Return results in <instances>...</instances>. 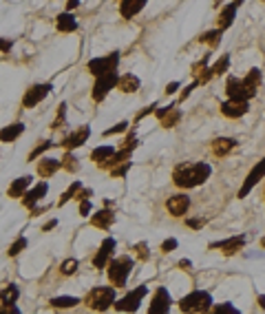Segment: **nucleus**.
<instances>
[{
	"instance_id": "nucleus-29",
	"label": "nucleus",
	"mask_w": 265,
	"mask_h": 314,
	"mask_svg": "<svg viewBox=\"0 0 265 314\" xmlns=\"http://www.w3.org/2000/svg\"><path fill=\"white\" fill-rule=\"evenodd\" d=\"M113 153H115V146H99V148H95V150L91 153V160L95 162L99 168H102V166L110 160V157H113Z\"/></svg>"
},
{
	"instance_id": "nucleus-13",
	"label": "nucleus",
	"mask_w": 265,
	"mask_h": 314,
	"mask_svg": "<svg viewBox=\"0 0 265 314\" xmlns=\"http://www.w3.org/2000/svg\"><path fill=\"white\" fill-rule=\"evenodd\" d=\"M225 93H228L230 100H243V102H247L250 100V95H247V89L245 84H243V80H239V77L230 75L228 82H225Z\"/></svg>"
},
{
	"instance_id": "nucleus-16",
	"label": "nucleus",
	"mask_w": 265,
	"mask_h": 314,
	"mask_svg": "<svg viewBox=\"0 0 265 314\" xmlns=\"http://www.w3.org/2000/svg\"><path fill=\"white\" fill-rule=\"evenodd\" d=\"M113 250H115V239L113 237H106L102 241V246H99V250H97V255L93 257V266L97 268H106V263L110 261V255H113Z\"/></svg>"
},
{
	"instance_id": "nucleus-17",
	"label": "nucleus",
	"mask_w": 265,
	"mask_h": 314,
	"mask_svg": "<svg viewBox=\"0 0 265 314\" xmlns=\"http://www.w3.org/2000/svg\"><path fill=\"white\" fill-rule=\"evenodd\" d=\"M47 190H49V184L47 182H40L38 186H33L31 190H27L25 195H22V206L25 208H36V204L38 201H42V197L47 195Z\"/></svg>"
},
{
	"instance_id": "nucleus-11",
	"label": "nucleus",
	"mask_w": 265,
	"mask_h": 314,
	"mask_svg": "<svg viewBox=\"0 0 265 314\" xmlns=\"http://www.w3.org/2000/svg\"><path fill=\"white\" fill-rule=\"evenodd\" d=\"M243 246H245V237L243 234H234V237L230 239H223V241H212L210 244V248H219L223 255H234V252H239Z\"/></svg>"
},
{
	"instance_id": "nucleus-19",
	"label": "nucleus",
	"mask_w": 265,
	"mask_h": 314,
	"mask_svg": "<svg viewBox=\"0 0 265 314\" xmlns=\"http://www.w3.org/2000/svg\"><path fill=\"white\" fill-rule=\"evenodd\" d=\"M236 9H239V5H236V3H230V5H225V7L221 9V14L217 18V27L221 31H225V29H230V27H232L234 16H236Z\"/></svg>"
},
{
	"instance_id": "nucleus-47",
	"label": "nucleus",
	"mask_w": 265,
	"mask_h": 314,
	"mask_svg": "<svg viewBox=\"0 0 265 314\" xmlns=\"http://www.w3.org/2000/svg\"><path fill=\"white\" fill-rule=\"evenodd\" d=\"M177 248V239H166L162 244V252H173Z\"/></svg>"
},
{
	"instance_id": "nucleus-22",
	"label": "nucleus",
	"mask_w": 265,
	"mask_h": 314,
	"mask_svg": "<svg viewBox=\"0 0 265 314\" xmlns=\"http://www.w3.org/2000/svg\"><path fill=\"white\" fill-rule=\"evenodd\" d=\"M113 221H115V212L108 210V208L97 210L95 215L91 217V223H93V226H95V228H102V230H108V228L113 226Z\"/></svg>"
},
{
	"instance_id": "nucleus-40",
	"label": "nucleus",
	"mask_w": 265,
	"mask_h": 314,
	"mask_svg": "<svg viewBox=\"0 0 265 314\" xmlns=\"http://www.w3.org/2000/svg\"><path fill=\"white\" fill-rule=\"evenodd\" d=\"M132 166V162H121V164H117V166H113L110 168V175L113 177H124L126 173H128V168Z\"/></svg>"
},
{
	"instance_id": "nucleus-21",
	"label": "nucleus",
	"mask_w": 265,
	"mask_h": 314,
	"mask_svg": "<svg viewBox=\"0 0 265 314\" xmlns=\"http://www.w3.org/2000/svg\"><path fill=\"white\" fill-rule=\"evenodd\" d=\"M55 27H58V31H62V33H73L77 31V20H75V16L71 14V11H64V14H60L58 18H55Z\"/></svg>"
},
{
	"instance_id": "nucleus-43",
	"label": "nucleus",
	"mask_w": 265,
	"mask_h": 314,
	"mask_svg": "<svg viewBox=\"0 0 265 314\" xmlns=\"http://www.w3.org/2000/svg\"><path fill=\"white\" fill-rule=\"evenodd\" d=\"M126 128H128V122H119V124H115L113 128H108V131H104V135H115V133H124Z\"/></svg>"
},
{
	"instance_id": "nucleus-32",
	"label": "nucleus",
	"mask_w": 265,
	"mask_h": 314,
	"mask_svg": "<svg viewBox=\"0 0 265 314\" xmlns=\"http://www.w3.org/2000/svg\"><path fill=\"white\" fill-rule=\"evenodd\" d=\"M60 162H62V168H64V171H69V173H77V171H80V162H77V157L71 153V150H69V153H66Z\"/></svg>"
},
{
	"instance_id": "nucleus-10",
	"label": "nucleus",
	"mask_w": 265,
	"mask_h": 314,
	"mask_svg": "<svg viewBox=\"0 0 265 314\" xmlns=\"http://www.w3.org/2000/svg\"><path fill=\"white\" fill-rule=\"evenodd\" d=\"M170 303H173V299H170L168 290L166 288H157L153 294V301H151V307H148V314H166L170 310Z\"/></svg>"
},
{
	"instance_id": "nucleus-27",
	"label": "nucleus",
	"mask_w": 265,
	"mask_h": 314,
	"mask_svg": "<svg viewBox=\"0 0 265 314\" xmlns=\"http://www.w3.org/2000/svg\"><path fill=\"white\" fill-rule=\"evenodd\" d=\"M31 186V177L27 175V177H18L14 184L9 186V190H7V195L11 199H18V197H22V195L27 193V188Z\"/></svg>"
},
{
	"instance_id": "nucleus-31",
	"label": "nucleus",
	"mask_w": 265,
	"mask_h": 314,
	"mask_svg": "<svg viewBox=\"0 0 265 314\" xmlns=\"http://www.w3.org/2000/svg\"><path fill=\"white\" fill-rule=\"evenodd\" d=\"M221 36H223V31L217 27V29H210L206 33H201V36H199V42H206V44H210V47H217V44L221 42Z\"/></svg>"
},
{
	"instance_id": "nucleus-14",
	"label": "nucleus",
	"mask_w": 265,
	"mask_h": 314,
	"mask_svg": "<svg viewBox=\"0 0 265 314\" xmlns=\"http://www.w3.org/2000/svg\"><path fill=\"white\" fill-rule=\"evenodd\" d=\"M188 208H190V197H186V195H173L166 201V210L173 217H184Z\"/></svg>"
},
{
	"instance_id": "nucleus-44",
	"label": "nucleus",
	"mask_w": 265,
	"mask_h": 314,
	"mask_svg": "<svg viewBox=\"0 0 265 314\" xmlns=\"http://www.w3.org/2000/svg\"><path fill=\"white\" fill-rule=\"evenodd\" d=\"M214 312L221 314V312H232V314H236L239 310H236L234 305H230V303H223V305H214Z\"/></svg>"
},
{
	"instance_id": "nucleus-15",
	"label": "nucleus",
	"mask_w": 265,
	"mask_h": 314,
	"mask_svg": "<svg viewBox=\"0 0 265 314\" xmlns=\"http://www.w3.org/2000/svg\"><path fill=\"white\" fill-rule=\"evenodd\" d=\"M250 111V104L243 102V100H228V102L221 104V113L230 120H236V117H243Z\"/></svg>"
},
{
	"instance_id": "nucleus-20",
	"label": "nucleus",
	"mask_w": 265,
	"mask_h": 314,
	"mask_svg": "<svg viewBox=\"0 0 265 314\" xmlns=\"http://www.w3.org/2000/svg\"><path fill=\"white\" fill-rule=\"evenodd\" d=\"M157 117L162 120V126H164V128H173L177 122L181 120V113L175 109V104H170V106H164V109H159V111H157Z\"/></svg>"
},
{
	"instance_id": "nucleus-45",
	"label": "nucleus",
	"mask_w": 265,
	"mask_h": 314,
	"mask_svg": "<svg viewBox=\"0 0 265 314\" xmlns=\"http://www.w3.org/2000/svg\"><path fill=\"white\" fill-rule=\"evenodd\" d=\"M11 47H14V42L9 38H0V53H9Z\"/></svg>"
},
{
	"instance_id": "nucleus-4",
	"label": "nucleus",
	"mask_w": 265,
	"mask_h": 314,
	"mask_svg": "<svg viewBox=\"0 0 265 314\" xmlns=\"http://www.w3.org/2000/svg\"><path fill=\"white\" fill-rule=\"evenodd\" d=\"M210 307H212V296H210V292H201V290L190 292L179 301L181 312H208Z\"/></svg>"
},
{
	"instance_id": "nucleus-38",
	"label": "nucleus",
	"mask_w": 265,
	"mask_h": 314,
	"mask_svg": "<svg viewBox=\"0 0 265 314\" xmlns=\"http://www.w3.org/2000/svg\"><path fill=\"white\" fill-rule=\"evenodd\" d=\"M208 62H210V55H203V58L199 60V62H195V64H192V73H190V75L197 80V77H199V75L203 73V71L208 69Z\"/></svg>"
},
{
	"instance_id": "nucleus-39",
	"label": "nucleus",
	"mask_w": 265,
	"mask_h": 314,
	"mask_svg": "<svg viewBox=\"0 0 265 314\" xmlns=\"http://www.w3.org/2000/svg\"><path fill=\"white\" fill-rule=\"evenodd\" d=\"M77 266H80L77 259H66V261H62V266H60V272H62L64 277H71V274L77 270Z\"/></svg>"
},
{
	"instance_id": "nucleus-48",
	"label": "nucleus",
	"mask_w": 265,
	"mask_h": 314,
	"mask_svg": "<svg viewBox=\"0 0 265 314\" xmlns=\"http://www.w3.org/2000/svg\"><path fill=\"white\" fill-rule=\"evenodd\" d=\"M197 87H199V82H197V80H195V82H192V84H188V87L184 89V93H181V98H179V100H186V98H188V95H190L192 91H195V89H197Z\"/></svg>"
},
{
	"instance_id": "nucleus-37",
	"label": "nucleus",
	"mask_w": 265,
	"mask_h": 314,
	"mask_svg": "<svg viewBox=\"0 0 265 314\" xmlns=\"http://www.w3.org/2000/svg\"><path fill=\"white\" fill-rule=\"evenodd\" d=\"M64 120H66V104L62 102L58 106V115H55V120L51 122V131H58V128L64 124Z\"/></svg>"
},
{
	"instance_id": "nucleus-35",
	"label": "nucleus",
	"mask_w": 265,
	"mask_h": 314,
	"mask_svg": "<svg viewBox=\"0 0 265 314\" xmlns=\"http://www.w3.org/2000/svg\"><path fill=\"white\" fill-rule=\"evenodd\" d=\"M228 66H230V55H221L217 62H214V66H212V73L214 75H223L225 71H228Z\"/></svg>"
},
{
	"instance_id": "nucleus-58",
	"label": "nucleus",
	"mask_w": 265,
	"mask_h": 314,
	"mask_svg": "<svg viewBox=\"0 0 265 314\" xmlns=\"http://www.w3.org/2000/svg\"><path fill=\"white\" fill-rule=\"evenodd\" d=\"M261 246H263V248H265V239H263V241H261Z\"/></svg>"
},
{
	"instance_id": "nucleus-25",
	"label": "nucleus",
	"mask_w": 265,
	"mask_h": 314,
	"mask_svg": "<svg viewBox=\"0 0 265 314\" xmlns=\"http://www.w3.org/2000/svg\"><path fill=\"white\" fill-rule=\"evenodd\" d=\"M60 168H62V162H60V160H49V157L44 160V157H42V160L38 162V175L47 179V177L55 175V173H58Z\"/></svg>"
},
{
	"instance_id": "nucleus-18",
	"label": "nucleus",
	"mask_w": 265,
	"mask_h": 314,
	"mask_svg": "<svg viewBox=\"0 0 265 314\" xmlns=\"http://www.w3.org/2000/svg\"><path fill=\"white\" fill-rule=\"evenodd\" d=\"M146 3L148 0H119V14H121V18H126V20H130V18H135L140 11L146 7Z\"/></svg>"
},
{
	"instance_id": "nucleus-56",
	"label": "nucleus",
	"mask_w": 265,
	"mask_h": 314,
	"mask_svg": "<svg viewBox=\"0 0 265 314\" xmlns=\"http://www.w3.org/2000/svg\"><path fill=\"white\" fill-rule=\"evenodd\" d=\"M258 305H261L263 310H265V294H261V296H258Z\"/></svg>"
},
{
	"instance_id": "nucleus-55",
	"label": "nucleus",
	"mask_w": 265,
	"mask_h": 314,
	"mask_svg": "<svg viewBox=\"0 0 265 314\" xmlns=\"http://www.w3.org/2000/svg\"><path fill=\"white\" fill-rule=\"evenodd\" d=\"M179 268H181V270H190V261H188V259H181V261H179Z\"/></svg>"
},
{
	"instance_id": "nucleus-33",
	"label": "nucleus",
	"mask_w": 265,
	"mask_h": 314,
	"mask_svg": "<svg viewBox=\"0 0 265 314\" xmlns=\"http://www.w3.org/2000/svg\"><path fill=\"white\" fill-rule=\"evenodd\" d=\"M80 303V299L77 296H55V299H51V305L53 307H73Z\"/></svg>"
},
{
	"instance_id": "nucleus-12",
	"label": "nucleus",
	"mask_w": 265,
	"mask_h": 314,
	"mask_svg": "<svg viewBox=\"0 0 265 314\" xmlns=\"http://www.w3.org/2000/svg\"><path fill=\"white\" fill-rule=\"evenodd\" d=\"M88 135H91V128H88V126H80V128H75L71 135H66L62 142H60V146L66 148V150H73L77 146H82V144L88 139Z\"/></svg>"
},
{
	"instance_id": "nucleus-28",
	"label": "nucleus",
	"mask_w": 265,
	"mask_h": 314,
	"mask_svg": "<svg viewBox=\"0 0 265 314\" xmlns=\"http://www.w3.org/2000/svg\"><path fill=\"white\" fill-rule=\"evenodd\" d=\"M117 89L121 93H135L140 89V77H135L132 73H126L117 80Z\"/></svg>"
},
{
	"instance_id": "nucleus-41",
	"label": "nucleus",
	"mask_w": 265,
	"mask_h": 314,
	"mask_svg": "<svg viewBox=\"0 0 265 314\" xmlns=\"http://www.w3.org/2000/svg\"><path fill=\"white\" fill-rule=\"evenodd\" d=\"M53 146V142H49V139H47V142H40V146H38V148H33L31 150V155H29V162H33V160H38V157H40L42 153H44V150H49V148H51Z\"/></svg>"
},
{
	"instance_id": "nucleus-23",
	"label": "nucleus",
	"mask_w": 265,
	"mask_h": 314,
	"mask_svg": "<svg viewBox=\"0 0 265 314\" xmlns=\"http://www.w3.org/2000/svg\"><path fill=\"white\" fill-rule=\"evenodd\" d=\"M261 80H263L261 69H250V71H247V75L243 77V84H245L247 95H250V98H254V95H256L258 87H261Z\"/></svg>"
},
{
	"instance_id": "nucleus-26",
	"label": "nucleus",
	"mask_w": 265,
	"mask_h": 314,
	"mask_svg": "<svg viewBox=\"0 0 265 314\" xmlns=\"http://www.w3.org/2000/svg\"><path fill=\"white\" fill-rule=\"evenodd\" d=\"M22 133H25V124L22 122H16V124H9V126H5L3 131H0V142H5V144H9V142H16Z\"/></svg>"
},
{
	"instance_id": "nucleus-34",
	"label": "nucleus",
	"mask_w": 265,
	"mask_h": 314,
	"mask_svg": "<svg viewBox=\"0 0 265 314\" xmlns=\"http://www.w3.org/2000/svg\"><path fill=\"white\" fill-rule=\"evenodd\" d=\"M27 244H29V241H27V237H18V239H16V241H14V244H11V246H9L7 255H9V257H18V255H20V252H22V250H25V248H27Z\"/></svg>"
},
{
	"instance_id": "nucleus-51",
	"label": "nucleus",
	"mask_w": 265,
	"mask_h": 314,
	"mask_svg": "<svg viewBox=\"0 0 265 314\" xmlns=\"http://www.w3.org/2000/svg\"><path fill=\"white\" fill-rule=\"evenodd\" d=\"M155 109H157V102H155V104H151V106H146V109H144V111H142V113H140V115H137V122H140V120H142V117H146L148 113H153V111H155Z\"/></svg>"
},
{
	"instance_id": "nucleus-49",
	"label": "nucleus",
	"mask_w": 265,
	"mask_h": 314,
	"mask_svg": "<svg viewBox=\"0 0 265 314\" xmlns=\"http://www.w3.org/2000/svg\"><path fill=\"white\" fill-rule=\"evenodd\" d=\"M7 312H11V314H18L20 310H18V307H16L14 303H9V305H5V303H3V307H0V314H7Z\"/></svg>"
},
{
	"instance_id": "nucleus-5",
	"label": "nucleus",
	"mask_w": 265,
	"mask_h": 314,
	"mask_svg": "<svg viewBox=\"0 0 265 314\" xmlns=\"http://www.w3.org/2000/svg\"><path fill=\"white\" fill-rule=\"evenodd\" d=\"M117 64H119V51H113L108 55H104V58H93L88 60L86 69L91 75H104L108 73V71H117Z\"/></svg>"
},
{
	"instance_id": "nucleus-2",
	"label": "nucleus",
	"mask_w": 265,
	"mask_h": 314,
	"mask_svg": "<svg viewBox=\"0 0 265 314\" xmlns=\"http://www.w3.org/2000/svg\"><path fill=\"white\" fill-rule=\"evenodd\" d=\"M84 303L88 310L106 312L108 307L115 303V285H110V288H93L91 292L84 296Z\"/></svg>"
},
{
	"instance_id": "nucleus-52",
	"label": "nucleus",
	"mask_w": 265,
	"mask_h": 314,
	"mask_svg": "<svg viewBox=\"0 0 265 314\" xmlns=\"http://www.w3.org/2000/svg\"><path fill=\"white\" fill-rule=\"evenodd\" d=\"M179 87H181L179 82H170L168 87H166V95H173V93H175V91H177V89H179Z\"/></svg>"
},
{
	"instance_id": "nucleus-24",
	"label": "nucleus",
	"mask_w": 265,
	"mask_h": 314,
	"mask_svg": "<svg viewBox=\"0 0 265 314\" xmlns=\"http://www.w3.org/2000/svg\"><path fill=\"white\" fill-rule=\"evenodd\" d=\"M234 148H236V139H232V137H217L212 142V153L217 157H225Z\"/></svg>"
},
{
	"instance_id": "nucleus-36",
	"label": "nucleus",
	"mask_w": 265,
	"mask_h": 314,
	"mask_svg": "<svg viewBox=\"0 0 265 314\" xmlns=\"http://www.w3.org/2000/svg\"><path fill=\"white\" fill-rule=\"evenodd\" d=\"M80 188H82V182H73V184H71V186H69V190H66V193L62 195V197H60L58 206H64L69 199H73L75 195H77V190H80Z\"/></svg>"
},
{
	"instance_id": "nucleus-42",
	"label": "nucleus",
	"mask_w": 265,
	"mask_h": 314,
	"mask_svg": "<svg viewBox=\"0 0 265 314\" xmlns=\"http://www.w3.org/2000/svg\"><path fill=\"white\" fill-rule=\"evenodd\" d=\"M146 248H148V246H146V244H144V241H142V244H137V246H135V248H132V250H135V255H137V257H140V259H142V261H146V259H148V250H146Z\"/></svg>"
},
{
	"instance_id": "nucleus-8",
	"label": "nucleus",
	"mask_w": 265,
	"mask_h": 314,
	"mask_svg": "<svg viewBox=\"0 0 265 314\" xmlns=\"http://www.w3.org/2000/svg\"><path fill=\"white\" fill-rule=\"evenodd\" d=\"M51 91H53V84L51 82H47V84H33L29 91L22 95V106H25V109H33V106L40 104Z\"/></svg>"
},
{
	"instance_id": "nucleus-6",
	"label": "nucleus",
	"mask_w": 265,
	"mask_h": 314,
	"mask_svg": "<svg viewBox=\"0 0 265 314\" xmlns=\"http://www.w3.org/2000/svg\"><path fill=\"white\" fill-rule=\"evenodd\" d=\"M146 294H148V288L146 285H140V288H135L126 296H121L119 301H115L113 307L117 312H135V310H140V303H142V299Z\"/></svg>"
},
{
	"instance_id": "nucleus-46",
	"label": "nucleus",
	"mask_w": 265,
	"mask_h": 314,
	"mask_svg": "<svg viewBox=\"0 0 265 314\" xmlns=\"http://www.w3.org/2000/svg\"><path fill=\"white\" fill-rule=\"evenodd\" d=\"M88 212H91V201H88V199H80V215L82 217H88Z\"/></svg>"
},
{
	"instance_id": "nucleus-53",
	"label": "nucleus",
	"mask_w": 265,
	"mask_h": 314,
	"mask_svg": "<svg viewBox=\"0 0 265 314\" xmlns=\"http://www.w3.org/2000/svg\"><path fill=\"white\" fill-rule=\"evenodd\" d=\"M75 7H80V0H66V11H73Z\"/></svg>"
},
{
	"instance_id": "nucleus-50",
	"label": "nucleus",
	"mask_w": 265,
	"mask_h": 314,
	"mask_svg": "<svg viewBox=\"0 0 265 314\" xmlns=\"http://www.w3.org/2000/svg\"><path fill=\"white\" fill-rule=\"evenodd\" d=\"M203 223H206V219H186V226H190V228H201Z\"/></svg>"
},
{
	"instance_id": "nucleus-3",
	"label": "nucleus",
	"mask_w": 265,
	"mask_h": 314,
	"mask_svg": "<svg viewBox=\"0 0 265 314\" xmlns=\"http://www.w3.org/2000/svg\"><path fill=\"white\" fill-rule=\"evenodd\" d=\"M132 272V259L130 257H117V259L108 261V281L115 288H124L128 281V274Z\"/></svg>"
},
{
	"instance_id": "nucleus-57",
	"label": "nucleus",
	"mask_w": 265,
	"mask_h": 314,
	"mask_svg": "<svg viewBox=\"0 0 265 314\" xmlns=\"http://www.w3.org/2000/svg\"><path fill=\"white\" fill-rule=\"evenodd\" d=\"M234 3H236V5H239V7H241V5H243V0H234Z\"/></svg>"
},
{
	"instance_id": "nucleus-7",
	"label": "nucleus",
	"mask_w": 265,
	"mask_h": 314,
	"mask_svg": "<svg viewBox=\"0 0 265 314\" xmlns=\"http://www.w3.org/2000/svg\"><path fill=\"white\" fill-rule=\"evenodd\" d=\"M117 80H119L117 71H108V73H104V75H97L95 87H93V100H95V102H102V100L110 93V89L117 87Z\"/></svg>"
},
{
	"instance_id": "nucleus-30",
	"label": "nucleus",
	"mask_w": 265,
	"mask_h": 314,
	"mask_svg": "<svg viewBox=\"0 0 265 314\" xmlns=\"http://www.w3.org/2000/svg\"><path fill=\"white\" fill-rule=\"evenodd\" d=\"M18 296H20V290L16 288L14 283H9V285H5V290H0V303H5V305L16 303Z\"/></svg>"
},
{
	"instance_id": "nucleus-1",
	"label": "nucleus",
	"mask_w": 265,
	"mask_h": 314,
	"mask_svg": "<svg viewBox=\"0 0 265 314\" xmlns=\"http://www.w3.org/2000/svg\"><path fill=\"white\" fill-rule=\"evenodd\" d=\"M212 168L206 162H192V164H179L173 171V182L179 188H195L201 186L203 182L210 177Z\"/></svg>"
},
{
	"instance_id": "nucleus-54",
	"label": "nucleus",
	"mask_w": 265,
	"mask_h": 314,
	"mask_svg": "<svg viewBox=\"0 0 265 314\" xmlns=\"http://www.w3.org/2000/svg\"><path fill=\"white\" fill-rule=\"evenodd\" d=\"M55 226H58V221H55V219H51V221H49V223H47V226H44V228H42V230H44V232H49V230H53V228H55Z\"/></svg>"
},
{
	"instance_id": "nucleus-9",
	"label": "nucleus",
	"mask_w": 265,
	"mask_h": 314,
	"mask_svg": "<svg viewBox=\"0 0 265 314\" xmlns=\"http://www.w3.org/2000/svg\"><path fill=\"white\" fill-rule=\"evenodd\" d=\"M265 177V157L261 162H256V166L250 171V175L245 177V182H243V186H241V190H239V199H243V197H247V193L256 186L258 182Z\"/></svg>"
}]
</instances>
